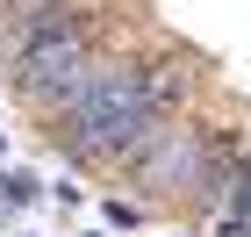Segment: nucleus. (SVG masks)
I'll use <instances>...</instances> for the list:
<instances>
[{
	"label": "nucleus",
	"instance_id": "1",
	"mask_svg": "<svg viewBox=\"0 0 251 237\" xmlns=\"http://www.w3.org/2000/svg\"><path fill=\"white\" fill-rule=\"evenodd\" d=\"M50 122H58V144L79 165H115V173H129L136 158L165 137V115L144 101L136 58H108L100 79H94V94L79 108H65V115H50Z\"/></svg>",
	"mask_w": 251,
	"mask_h": 237
},
{
	"label": "nucleus",
	"instance_id": "2",
	"mask_svg": "<svg viewBox=\"0 0 251 237\" xmlns=\"http://www.w3.org/2000/svg\"><path fill=\"white\" fill-rule=\"evenodd\" d=\"M100 65L108 58L94 51V22H72V29H58V36H36L29 51H15L7 72H15L22 101H36L43 115H65V108H79V101L94 94Z\"/></svg>",
	"mask_w": 251,
	"mask_h": 237
},
{
	"label": "nucleus",
	"instance_id": "3",
	"mask_svg": "<svg viewBox=\"0 0 251 237\" xmlns=\"http://www.w3.org/2000/svg\"><path fill=\"white\" fill-rule=\"evenodd\" d=\"M79 22V0H0V43H7V58L29 51L36 36H58Z\"/></svg>",
	"mask_w": 251,
	"mask_h": 237
},
{
	"label": "nucleus",
	"instance_id": "4",
	"mask_svg": "<svg viewBox=\"0 0 251 237\" xmlns=\"http://www.w3.org/2000/svg\"><path fill=\"white\" fill-rule=\"evenodd\" d=\"M136 79H144V101H151L165 122L194 101V72H187L179 58H136Z\"/></svg>",
	"mask_w": 251,
	"mask_h": 237
},
{
	"label": "nucleus",
	"instance_id": "5",
	"mask_svg": "<svg viewBox=\"0 0 251 237\" xmlns=\"http://www.w3.org/2000/svg\"><path fill=\"white\" fill-rule=\"evenodd\" d=\"M43 194H50V187H43L29 165H7V173H0V201H7V209H36Z\"/></svg>",
	"mask_w": 251,
	"mask_h": 237
},
{
	"label": "nucleus",
	"instance_id": "6",
	"mask_svg": "<svg viewBox=\"0 0 251 237\" xmlns=\"http://www.w3.org/2000/svg\"><path fill=\"white\" fill-rule=\"evenodd\" d=\"M108 223H122V230H136V223H144V209H136V201H108Z\"/></svg>",
	"mask_w": 251,
	"mask_h": 237
},
{
	"label": "nucleus",
	"instance_id": "7",
	"mask_svg": "<svg viewBox=\"0 0 251 237\" xmlns=\"http://www.w3.org/2000/svg\"><path fill=\"white\" fill-rule=\"evenodd\" d=\"M0 173H7V137H0Z\"/></svg>",
	"mask_w": 251,
	"mask_h": 237
},
{
	"label": "nucleus",
	"instance_id": "8",
	"mask_svg": "<svg viewBox=\"0 0 251 237\" xmlns=\"http://www.w3.org/2000/svg\"><path fill=\"white\" fill-rule=\"evenodd\" d=\"M15 237H43V230H15Z\"/></svg>",
	"mask_w": 251,
	"mask_h": 237
}]
</instances>
